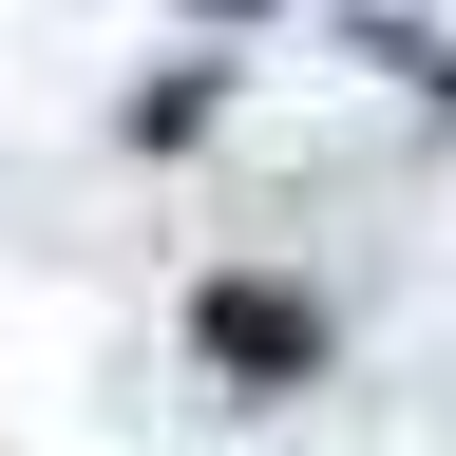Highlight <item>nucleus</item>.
<instances>
[{"mask_svg":"<svg viewBox=\"0 0 456 456\" xmlns=\"http://www.w3.org/2000/svg\"><path fill=\"white\" fill-rule=\"evenodd\" d=\"M209 342H228V362H305V305H248V285H228V305H209Z\"/></svg>","mask_w":456,"mask_h":456,"instance_id":"obj_1","label":"nucleus"}]
</instances>
